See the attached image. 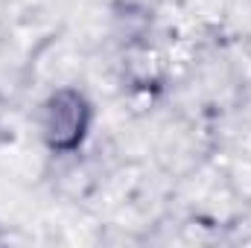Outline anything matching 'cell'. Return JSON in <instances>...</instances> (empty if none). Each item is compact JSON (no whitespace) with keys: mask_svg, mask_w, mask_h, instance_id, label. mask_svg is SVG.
Segmentation results:
<instances>
[{"mask_svg":"<svg viewBox=\"0 0 251 248\" xmlns=\"http://www.w3.org/2000/svg\"><path fill=\"white\" fill-rule=\"evenodd\" d=\"M88 128V102L79 91H56L44 105V137L53 149H73Z\"/></svg>","mask_w":251,"mask_h":248,"instance_id":"6da1fadb","label":"cell"}]
</instances>
